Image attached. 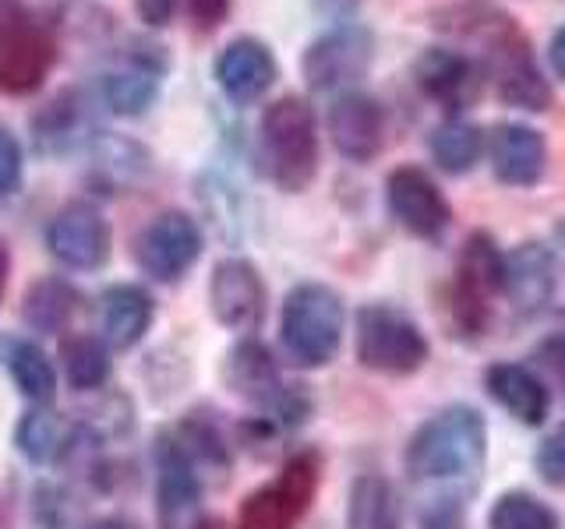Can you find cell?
Segmentation results:
<instances>
[{
    "mask_svg": "<svg viewBox=\"0 0 565 529\" xmlns=\"http://www.w3.org/2000/svg\"><path fill=\"white\" fill-rule=\"evenodd\" d=\"M438 25L481 50L477 64L494 82L505 106L526 114H544L552 106V82L544 78L530 35L509 11L477 0V4L449 8Z\"/></svg>",
    "mask_w": 565,
    "mask_h": 529,
    "instance_id": "cell-1",
    "label": "cell"
},
{
    "mask_svg": "<svg viewBox=\"0 0 565 529\" xmlns=\"http://www.w3.org/2000/svg\"><path fill=\"white\" fill-rule=\"evenodd\" d=\"M488 458V423L473 406H446L406 441V473L417 484H470Z\"/></svg>",
    "mask_w": 565,
    "mask_h": 529,
    "instance_id": "cell-2",
    "label": "cell"
},
{
    "mask_svg": "<svg viewBox=\"0 0 565 529\" xmlns=\"http://www.w3.org/2000/svg\"><path fill=\"white\" fill-rule=\"evenodd\" d=\"M258 152L265 173L279 191H308L318 176V163H322L311 102L300 96H279L276 102L265 106L258 123Z\"/></svg>",
    "mask_w": 565,
    "mask_h": 529,
    "instance_id": "cell-3",
    "label": "cell"
},
{
    "mask_svg": "<svg viewBox=\"0 0 565 529\" xmlns=\"http://www.w3.org/2000/svg\"><path fill=\"white\" fill-rule=\"evenodd\" d=\"M343 296L326 282H300L282 300L279 339L297 367H326L343 346Z\"/></svg>",
    "mask_w": 565,
    "mask_h": 529,
    "instance_id": "cell-4",
    "label": "cell"
},
{
    "mask_svg": "<svg viewBox=\"0 0 565 529\" xmlns=\"http://www.w3.org/2000/svg\"><path fill=\"white\" fill-rule=\"evenodd\" d=\"M353 349H358L361 367L388 378L417 375L431 357L428 335L420 332V325L403 307L385 304V300H375V304H364L358 311V343H353Z\"/></svg>",
    "mask_w": 565,
    "mask_h": 529,
    "instance_id": "cell-5",
    "label": "cell"
},
{
    "mask_svg": "<svg viewBox=\"0 0 565 529\" xmlns=\"http://www.w3.org/2000/svg\"><path fill=\"white\" fill-rule=\"evenodd\" d=\"M502 296V251L488 234H470L449 287V322L459 339H477L491 325V304Z\"/></svg>",
    "mask_w": 565,
    "mask_h": 529,
    "instance_id": "cell-6",
    "label": "cell"
},
{
    "mask_svg": "<svg viewBox=\"0 0 565 529\" xmlns=\"http://www.w3.org/2000/svg\"><path fill=\"white\" fill-rule=\"evenodd\" d=\"M53 61H57V40L43 18L14 0L0 4V93H35L46 82Z\"/></svg>",
    "mask_w": 565,
    "mask_h": 529,
    "instance_id": "cell-7",
    "label": "cell"
},
{
    "mask_svg": "<svg viewBox=\"0 0 565 529\" xmlns=\"http://www.w3.org/2000/svg\"><path fill=\"white\" fill-rule=\"evenodd\" d=\"M318 484H322V458L315 452L290 455L276 481L244 498L237 529H294L308 516Z\"/></svg>",
    "mask_w": 565,
    "mask_h": 529,
    "instance_id": "cell-8",
    "label": "cell"
},
{
    "mask_svg": "<svg viewBox=\"0 0 565 529\" xmlns=\"http://www.w3.org/2000/svg\"><path fill=\"white\" fill-rule=\"evenodd\" d=\"M223 381H226L230 392H237L241 399L262 406V410H269L282 423H300L308 413V402L300 399L290 385H282L273 353L265 349L258 339H241L234 349L226 353Z\"/></svg>",
    "mask_w": 565,
    "mask_h": 529,
    "instance_id": "cell-9",
    "label": "cell"
},
{
    "mask_svg": "<svg viewBox=\"0 0 565 529\" xmlns=\"http://www.w3.org/2000/svg\"><path fill=\"white\" fill-rule=\"evenodd\" d=\"M371 61H375V35L364 25H335L322 32L300 57L305 82L315 93H350Z\"/></svg>",
    "mask_w": 565,
    "mask_h": 529,
    "instance_id": "cell-10",
    "label": "cell"
},
{
    "mask_svg": "<svg viewBox=\"0 0 565 529\" xmlns=\"http://www.w3.org/2000/svg\"><path fill=\"white\" fill-rule=\"evenodd\" d=\"M385 205L393 219L417 240H441L452 223V205L438 181L414 163H403L385 176Z\"/></svg>",
    "mask_w": 565,
    "mask_h": 529,
    "instance_id": "cell-11",
    "label": "cell"
},
{
    "mask_svg": "<svg viewBox=\"0 0 565 529\" xmlns=\"http://www.w3.org/2000/svg\"><path fill=\"white\" fill-rule=\"evenodd\" d=\"M414 82L435 106H441L449 117H459L481 99L484 93V67L477 57L452 46H428L414 61Z\"/></svg>",
    "mask_w": 565,
    "mask_h": 529,
    "instance_id": "cell-12",
    "label": "cell"
},
{
    "mask_svg": "<svg viewBox=\"0 0 565 529\" xmlns=\"http://www.w3.org/2000/svg\"><path fill=\"white\" fill-rule=\"evenodd\" d=\"M141 272L159 282H177L202 255V229L188 212H159L138 237Z\"/></svg>",
    "mask_w": 565,
    "mask_h": 529,
    "instance_id": "cell-13",
    "label": "cell"
},
{
    "mask_svg": "<svg viewBox=\"0 0 565 529\" xmlns=\"http://www.w3.org/2000/svg\"><path fill=\"white\" fill-rule=\"evenodd\" d=\"M46 247L50 255L64 261L67 269H103L110 261L114 234L106 216L88 202H71L46 226Z\"/></svg>",
    "mask_w": 565,
    "mask_h": 529,
    "instance_id": "cell-14",
    "label": "cell"
},
{
    "mask_svg": "<svg viewBox=\"0 0 565 529\" xmlns=\"http://www.w3.org/2000/svg\"><path fill=\"white\" fill-rule=\"evenodd\" d=\"M388 134V114L385 106L361 88L340 93L329 106V138L335 152L350 163H371L385 149Z\"/></svg>",
    "mask_w": 565,
    "mask_h": 529,
    "instance_id": "cell-15",
    "label": "cell"
},
{
    "mask_svg": "<svg viewBox=\"0 0 565 529\" xmlns=\"http://www.w3.org/2000/svg\"><path fill=\"white\" fill-rule=\"evenodd\" d=\"M558 287V258L544 240H523L502 255V296L509 307L534 317L552 304Z\"/></svg>",
    "mask_w": 565,
    "mask_h": 529,
    "instance_id": "cell-16",
    "label": "cell"
},
{
    "mask_svg": "<svg viewBox=\"0 0 565 529\" xmlns=\"http://www.w3.org/2000/svg\"><path fill=\"white\" fill-rule=\"evenodd\" d=\"M209 304L230 332H255L265 322V282L247 258H223L209 279Z\"/></svg>",
    "mask_w": 565,
    "mask_h": 529,
    "instance_id": "cell-17",
    "label": "cell"
},
{
    "mask_svg": "<svg viewBox=\"0 0 565 529\" xmlns=\"http://www.w3.org/2000/svg\"><path fill=\"white\" fill-rule=\"evenodd\" d=\"M488 159L494 181L505 187H537L547 173V138L520 120H502L488 131Z\"/></svg>",
    "mask_w": 565,
    "mask_h": 529,
    "instance_id": "cell-18",
    "label": "cell"
},
{
    "mask_svg": "<svg viewBox=\"0 0 565 529\" xmlns=\"http://www.w3.org/2000/svg\"><path fill=\"white\" fill-rule=\"evenodd\" d=\"M279 78L276 53L265 46L255 35H237L223 46L216 57V82L223 88V96L237 106H247L262 99Z\"/></svg>",
    "mask_w": 565,
    "mask_h": 529,
    "instance_id": "cell-19",
    "label": "cell"
},
{
    "mask_svg": "<svg viewBox=\"0 0 565 529\" xmlns=\"http://www.w3.org/2000/svg\"><path fill=\"white\" fill-rule=\"evenodd\" d=\"M484 388L488 396L502 406V410L523 423V428H541L552 413V388L547 381L516 360H499L484 370Z\"/></svg>",
    "mask_w": 565,
    "mask_h": 529,
    "instance_id": "cell-20",
    "label": "cell"
},
{
    "mask_svg": "<svg viewBox=\"0 0 565 529\" xmlns=\"http://www.w3.org/2000/svg\"><path fill=\"white\" fill-rule=\"evenodd\" d=\"M156 501H159V519L167 529H173L188 511L194 508L202 494V476L199 466L191 463L188 452L177 445L173 434L159 438L156 449Z\"/></svg>",
    "mask_w": 565,
    "mask_h": 529,
    "instance_id": "cell-21",
    "label": "cell"
},
{
    "mask_svg": "<svg viewBox=\"0 0 565 529\" xmlns=\"http://www.w3.org/2000/svg\"><path fill=\"white\" fill-rule=\"evenodd\" d=\"M163 67L167 64H152V53H138L120 71H110L103 82V99L110 102V110L120 117H138L146 114L159 96V85H163Z\"/></svg>",
    "mask_w": 565,
    "mask_h": 529,
    "instance_id": "cell-22",
    "label": "cell"
},
{
    "mask_svg": "<svg viewBox=\"0 0 565 529\" xmlns=\"http://www.w3.org/2000/svg\"><path fill=\"white\" fill-rule=\"evenodd\" d=\"M428 152L441 173L463 176L481 163V155L488 152V134L481 123H473L467 117H449L431 131Z\"/></svg>",
    "mask_w": 565,
    "mask_h": 529,
    "instance_id": "cell-23",
    "label": "cell"
},
{
    "mask_svg": "<svg viewBox=\"0 0 565 529\" xmlns=\"http://www.w3.org/2000/svg\"><path fill=\"white\" fill-rule=\"evenodd\" d=\"M152 325V296L131 287V282H120V287H110L103 296V332L117 349L135 346L141 335Z\"/></svg>",
    "mask_w": 565,
    "mask_h": 529,
    "instance_id": "cell-24",
    "label": "cell"
},
{
    "mask_svg": "<svg viewBox=\"0 0 565 529\" xmlns=\"http://www.w3.org/2000/svg\"><path fill=\"white\" fill-rule=\"evenodd\" d=\"M347 529H403L399 498L382 473H361L350 484Z\"/></svg>",
    "mask_w": 565,
    "mask_h": 529,
    "instance_id": "cell-25",
    "label": "cell"
},
{
    "mask_svg": "<svg viewBox=\"0 0 565 529\" xmlns=\"http://www.w3.org/2000/svg\"><path fill=\"white\" fill-rule=\"evenodd\" d=\"M78 311V293L64 279H40L25 293V325L35 332H61Z\"/></svg>",
    "mask_w": 565,
    "mask_h": 529,
    "instance_id": "cell-26",
    "label": "cell"
},
{
    "mask_svg": "<svg viewBox=\"0 0 565 529\" xmlns=\"http://www.w3.org/2000/svg\"><path fill=\"white\" fill-rule=\"evenodd\" d=\"M61 360H64V375L67 381L88 392V388H99L110 378V349H106L96 335L85 332H71L61 343Z\"/></svg>",
    "mask_w": 565,
    "mask_h": 529,
    "instance_id": "cell-27",
    "label": "cell"
},
{
    "mask_svg": "<svg viewBox=\"0 0 565 529\" xmlns=\"http://www.w3.org/2000/svg\"><path fill=\"white\" fill-rule=\"evenodd\" d=\"M558 511L530 490H505L488 511V529H558Z\"/></svg>",
    "mask_w": 565,
    "mask_h": 529,
    "instance_id": "cell-28",
    "label": "cell"
},
{
    "mask_svg": "<svg viewBox=\"0 0 565 529\" xmlns=\"http://www.w3.org/2000/svg\"><path fill=\"white\" fill-rule=\"evenodd\" d=\"M14 441H18V449H22V455L32 458V463H53V458H61L67 452L71 431L57 413L32 410L22 417V423H18Z\"/></svg>",
    "mask_w": 565,
    "mask_h": 529,
    "instance_id": "cell-29",
    "label": "cell"
},
{
    "mask_svg": "<svg viewBox=\"0 0 565 529\" xmlns=\"http://www.w3.org/2000/svg\"><path fill=\"white\" fill-rule=\"evenodd\" d=\"M8 367L14 385L22 388V396L35 406H46L57 396V370L46 360V353L35 343H14L8 353Z\"/></svg>",
    "mask_w": 565,
    "mask_h": 529,
    "instance_id": "cell-30",
    "label": "cell"
},
{
    "mask_svg": "<svg viewBox=\"0 0 565 529\" xmlns=\"http://www.w3.org/2000/svg\"><path fill=\"white\" fill-rule=\"evenodd\" d=\"M534 469L547 487H565V423L541 441L534 455Z\"/></svg>",
    "mask_w": 565,
    "mask_h": 529,
    "instance_id": "cell-31",
    "label": "cell"
},
{
    "mask_svg": "<svg viewBox=\"0 0 565 529\" xmlns=\"http://www.w3.org/2000/svg\"><path fill=\"white\" fill-rule=\"evenodd\" d=\"M22 173H25L22 145H18L8 123H0V198H8V194L22 187Z\"/></svg>",
    "mask_w": 565,
    "mask_h": 529,
    "instance_id": "cell-32",
    "label": "cell"
},
{
    "mask_svg": "<svg viewBox=\"0 0 565 529\" xmlns=\"http://www.w3.org/2000/svg\"><path fill=\"white\" fill-rule=\"evenodd\" d=\"M188 14H191L194 29L212 32V29H220L226 22L230 0H188Z\"/></svg>",
    "mask_w": 565,
    "mask_h": 529,
    "instance_id": "cell-33",
    "label": "cell"
},
{
    "mask_svg": "<svg viewBox=\"0 0 565 529\" xmlns=\"http://www.w3.org/2000/svg\"><path fill=\"white\" fill-rule=\"evenodd\" d=\"M420 529H467V519H463V505L456 498H446L438 501L428 516H424Z\"/></svg>",
    "mask_w": 565,
    "mask_h": 529,
    "instance_id": "cell-34",
    "label": "cell"
},
{
    "mask_svg": "<svg viewBox=\"0 0 565 529\" xmlns=\"http://www.w3.org/2000/svg\"><path fill=\"white\" fill-rule=\"evenodd\" d=\"M135 11L138 18L146 22L149 29H163L173 22L177 14V0H135Z\"/></svg>",
    "mask_w": 565,
    "mask_h": 529,
    "instance_id": "cell-35",
    "label": "cell"
},
{
    "mask_svg": "<svg viewBox=\"0 0 565 529\" xmlns=\"http://www.w3.org/2000/svg\"><path fill=\"white\" fill-rule=\"evenodd\" d=\"M547 64H552L555 78L565 85V25L552 35V46H547Z\"/></svg>",
    "mask_w": 565,
    "mask_h": 529,
    "instance_id": "cell-36",
    "label": "cell"
},
{
    "mask_svg": "<svg viewBox=\"0 0 565 529\" xmlns=\"http://www.w3.org/2000/svg\"><path fill=\"white\" fill-rule=\"evenodd\" d=\"M85 529H138L131 519H120V516H110V519H99L93 526H85Z\"/></svg>",
    "mask_w": 565,
    "mask_h": 529,
    "instance_id": "cell-37",
    "label": "cell"
},
{
    "mask_svg": "<svg viewBox=\"0 0 565 529\" xmlns=\"http://www.w3.org/2000/svg\"><path fill=\"white\" fill-rule=\"evenodd\" d=\"M8 272H11V258H8L4 240H0V300H4V290H8Z\"/></svg>",
    "mask_w": 565,
    "mask_h": 529,
    "instance_id": "cell-38",
    "label": "cell"
},
{
    "mask_svg": "<svg viewBox=\"0 0 565 529\" xmlns=\"http://www.w3.org/2000/svg\"><path fill=\"white\" fill-rule=\"evenodd\" d=\"M191 529H230L223 519H216V516H205V519H199V522H194Z\"/></svg>",
    "mask_w": 565,
    "mask_h": 529,
    "instance_id": "cell-39",
    "label": "cell"
},
{
    "mask_svg": "<svg viewBox=\"0 0 565 529\" xmlns=\"http://www.w3.org/2000/svg\"><path fill=\"white\" fill-rule=\"evenodd\" d=\"M0 529H11V508L4 501V494H0Z\"/></svg>",
    "mask_w": 565,
    "mask_h": 529,
    "instance_id": "cell-40",
    "label": "cell"
},
{
    "mask_svg": "<svg viewBox=\"0 0 565 529\" xmlns=\"http://www.w3.org/2000/svg\"><path fill=\"white\" fill-rule=\"evenodd\" d=\"M552 346H555V353H558V357L565 360V328H562V332L555 335V339H552Z\"/></svg>",
    "mask_w": 565,
    "mask_h": 529,
    "instance_id": "cell-41",
    "label": "cell"
},
{
    "mask_svg": "<svg viewBox=\"0 0 565 529\" xmlns=\"http://www.w3.org/2000/svg\"><path fill=\"white\" fill-rule=\"evenodd\" d=\"M562 255H565V223H562Z\"/></svg>",
    "mask_w": 565,
    "mask_h": 529,
    "instance_id": "cell-42",
    "label": "cell"
}]
</instances>
